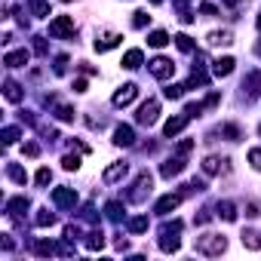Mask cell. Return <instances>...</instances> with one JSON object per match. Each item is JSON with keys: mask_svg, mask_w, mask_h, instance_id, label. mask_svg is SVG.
<instances>
[{"mask_svg": "<svg viewBox=\"0 0 261 261\" xmlns=\"http://www.w3.org/2000/svg\"><path fill=\"white\" fill-rule=\"evenodd\" d=\"M194 249H197L200 255H209V258H215V255H221V252L227 249V240H224L221 233H203V237H197Z\"/></svg>", "mask_w": 261, "mask_h": 261, "instance_id": "1", "label": "cell"}, {"mask_svg": "<svg viewBox=\"0 0 261 261\" xmlns=\"http://www.w3.org/2000/svg\"><path fill=\"white\" fill-rule=\"evenodd\" d=\"M181 221L175 218V221H166L163 227H160V249L163 252H178V246H181V240H178V233H181Z\"/></svg>", "mask_w": 261, "mask_h": 261, "instance_id": "2", "label": "cell"}, {"mask_svg": "<svg viewBox=\"0 0 261 261\" xmlns=\"http://www.w3.org/2000/svg\"><path fill=\"white\" fill-rule=\"evenodd\" d=\"M151 188H154V178H151V172H142V175L136 178L133 191H126V200H129V203H145V197L151 194Z\"/></svg>", "mask_w": 261, "mask_h": 261, "instance_id": "3", "label": "cell"}, {"mask_svg": "<svg viewBox=\"0 0 261 261\" xmlns=\"http://www.w3.org/2000/svg\"><path fill=\"white\" fill-rule=\"evenodd\" d=\"M77 25H74V16H59L49 22V34L53 37H74Z\"/></svg>", "mask_w": 261, "mask_h": 261, "instance_id": "4", "label": "cell"}, {"mask_svg": "<svg viewBox=\"0 0 261 261\" xmlns=\"http://www.w3.org/2000/svg\"><path fill=\"white\" fill-rule=\"evenodd\" d=\"M157 117H160V101H157V98H148V101L139 108V114H136V120H139L142 126H154Z\"/></svg>", "mask_w": 261, "mask_h": 261, "instance_id": "5", "label": "cell"}, {"mask_svg": "<svg viewBox=\"0 0 261 261\" xmlns=\"http://www.w3.org/2000/svg\"><path fill=\"white\" fill-rule=\"evenodd\" d=\"M53 203H56V209H74L77 206V191L74 188H56Z\"/></svg>", "mask_w": 261, "mask_h": 261, "instance_id": "6", "label": "cell"}, {"mask_svg": "<svg viewBox=\"0 0 261 261\" xmlns=\"http://www.w3.org/2000/svg\"><path fill=\"white\" fill-rule=\"evenodd\" d=\"M136 95H139V86H136V83H123V86L114 92V98H111V101H114V108H126Z\"/></svg>", "mask_w": 261, "mask_h": 261, "instance_id": "7", "label": "cell"}, {"mask_svg": "<svg viewBox=\"0 0 261 261\" xmlns=\"http://www.w3.org/2000/svg\"><path fill=\"white\" fill-rule=\"evenodd\" d=\"M114 145H117V148H133V145H136V133H133V126L120 123V126L114 129Z\"/></svg>", "mask_w": 261, "mask_h": 261, "instance_id": "8", "label": "cell"}, {"mask_svg": "<svg viewBox=\"0 0 261 261\" xmlns=\"http://www.w3.org/2000/svg\"><path fill=\"white\" fill-rule=\"evenodd\" d=\"M188 123H191V117H188V111H185V114H175V117H169V120H166V126H163V136H166V139H172V136H178V133H181V129L188 126Z\"/></svg>", "mask_w": 261, "mask_h": 261, "instance_id": "9", "label": "cell"}, {"mask_svg": "<svg viewBox=\"0 0 261 261\" xmlns=\"http://www.w3.org/2000/svg\"><path fill=\"white\" fill-rule=\"evenodd\" d=\"M172 71H175V65H172L169 59H163V56H157V59L151 62V74H154L157 80H169Z\"/></svg>", "mask_w": 261, "mask_h": 261, "instance_id": "10", "label": "cell"}, {"mask_svg": "<svg viewBox=\"0 0 261 261\" xmlns=\"http://www.w3.org/2000/svg\"><path fill=\"white\" fill-rule=\"evenodd\" d=\"M120 40H123V37L114 34V31H98V34H95V49H98V53H108V49H114Z\"/></svg>", "mask_w": 261, "mask_h": 261, "instance_id": "11", "label": "cell"}, {"mask_svg": "<svg viewBox=\"0 0 261 261\" xmlns=\"http://www.w3.org/2000/svg\"><path fill=\"white\" fill-rule=\"evenodd\" d=\"M227 163H230L227 157H206V160H203V172H206V175H221V172L230 169Z\"/></svg>", "mask_w": 261, "mask_h": 261, "instance_id": "12", "label": "cell"}, {"mask_svg": "<svg viewBox=\"0 0 261 261\" xmlns=\"http://www.w3.org/2000/svg\"><path fill=\"white\" fill-rule=\"evenodd\" d=\"M185 169V154H175V157H169L163 166H160V175L163 178H172V175H178Z\"/></svg>", "mask_w": 261, "mask_h": 261, "instance_id": "13", "label": "cell"}, {"mask_svg": "<svg viewBox=\"0 0 261 261\" xmlns=\"http://www.w3.org/2000/svg\"><path fill=\"white\" fill-rule=\"evenodd\" d=\"M126 172H129V166H126V163H111V166L101 172V181H105V185H114V181L126 178Z\"/></svg>", "mask_w": 261, "mask_h": 261, "instance_id": "14", "label": "cell"}, {"mask_svg": "<svg viewBox=\"0 0 261 261\" xmlns=\"http://www.w3.org/2000/svg\"><path fill=\"white\" fill-rule=\"evenodd\" d=\"M178 203H181V194H166V197H160V200H157L154 212H157V215H169L172 209H178Z\"/></svg>", "mask_w": 261, "mask_h": 261, "instance_id": "15", "label": "cell"}, {"mask_svg": "<svg viewBox=\"0 0 261 261\" xmlns=\"http://www.w3.org/2000/svg\"><path fill=\"white\" fill-rule=\"evenodd\" d=\"M28 206H31V203H28V197H13V200H7V215L19 221V218L28 212Z\"/></svg>", "mask_w": 261, "mask_h": 261, "instance_id": "16", "label": "cell"}, {"mask_svg": "<svg viewBox=\"0 0 261 261\" xmlns=\"http://www.w3.org/2000/svg\"><path fill=\"white\" fill-rule=\"evenodd\" d=\"M28 49H13V53H7V59H4V65L7 68H25L28 65Z\"/></svg>", "mask_w": 261, "mask_h": 261, "instance_id": "17", "label": "cell"}, {"mask_svg": "<svg viewBox=\"0 0 261 261\" xmlns=\"http://www.w3.org/2000/svg\"><path fill=\"white\" fill-rule=\"evenodd\" d=\"M142 62H145V53H142V49H129V53L123 56V68H126V71L142 68Z\"/></svg>", "mask_w": 261, "mask_h": 261, "instance_id": "18", "label": "cell"}, {"mask_svg": "<svg viewBox=\"0 0 261 261\" xmlns=\"http://www.w3.org/2000/svg\"><path fill=\"white\" fill-rule=\"evenodd\" d=\"M233 65H237V62H233L230 56H224V59H215V62H212V74H215V77H227V74L233 71Z\"/></svg>", "mask_w": 261, "mask_h": 261, "instance_id": "19", "label": "cell"}, {"mask_svg": "<svg viewBox=\"0 0 261 261\" xmlns=\"http://www.w3.org/2000/svg\"><path fill=\"white\" fill-rule=\"evenodd\" d=\"M215 209H218V218H224V221H237V206H233L230 200H221Z\"/></svg>", "mask_w": 261, "mask_h": 261, "instance_id": "20", "label": "cell"}, {"mask_svg": "<svg viewBox=\"0 0 261 261\" xmlns=\"http://www.w3.org/2000/svg\"><path fill=\"white\" fill-rule=\"evenodd\" d=\"M230 43H233L230 31H212L209 34V46H230Z\"/></svg>", "mask_w": 261, "mask_h": 261, "instance_id": "21", "label": "cell"}, {"mask_svg": "<svg viewBox=\"0 0 261 261\" xmlns=\"http://www.w3.org/2000/svg\"><path fill=\"white\" fill-rule=\"evenodd\" d=\"M101 246H105V233H101V230H89V233H86V249H89V252H98Z\"/></svg>", "mask_w": 261, "mask_h": 261, "instance_id": "22", "label": "cell"}, {"mask_svg": "<svg viewBox=\"0 0 261 261\" xmlns=\"http://www.w3.org/2000/svg\"><path fill=\"white\" fill-rule=\"evenodd\" d=\"M218 133L227 139V142H240L243 139V133H240V126H233V123H221V129H218Z\"/></svg>", "mask_w": 261, "mask_h": 261, "instance_id": "23", "label": "cell"}, {"mask_svg": "<svg viewBox=\"0 0 261 261\" xmlns=\"http://www.w3.org/2000/svg\"><path fill=\"white\" fill-rule=\"evenodd\" d=\"M166 43H169V34H166V31H151V34H148V46L163 49Z\"/></svg>", "mask_w": 261, "mask_h": 261, "instance_id": "24", "label": "cell"}, {"mask_svg": "<svg viewBox=\"0 0 261 261\" xmlns=\"http://www.w3.org/2000/svg\"><path fill=\"white\" fill-rule=\"evenodd\" d=\"M4 95H7L10 101H22V86H19L16 80H7V83H4Z\"/></svg>", "mask_w": 261, "mask_h": 261, "instance_id": "25", "label": "cell"}, {"mask_svg": "<svg viewBox=\"0 0 261 261\" xmlns=\"http://www.w3.org/2000/svg\"><path fill=\"white\" fill-rule=\"evenodd\" d=\"M7 175H10V178H13L16 185H25V181H28L25 169H22V166H16V163H10V166H7Z\"/></svg>", "mask_w": 261, "mask_h": 261, "instance_id": "26", "label": "cell"}, {"mask_svg": "<svg viewBox=\"0 0 261 261\" xmlns=\"http://www.w3.org/2000/svg\"><path fill=\"white\" fill-rule=\"evenodd\" d=\"M34 224H37V227H49V224H56V215H53L49 209H40V212L34 215Z\"/></svg>", "mask_w": 261, "mask_h": 261, "instance_id": "27", "label": "cell"}, {"mask_svg": "<svg viewBox=\"0 0 261 261\" xmlns=\"http://www.w3.org/2000/svg\"><path fill=\"white\" fill-rule=\"evenodd\" d=\"M243 246L246 249H261V233L258 230H246L243 233Z\"/></svg>", "mask_w": 261, "mask_h": 261, "instance_id": "28", "label": "cell"}, {"mask_svg": "<svg viewBox=\"0 0 261 261\" xmlns=\"http://www.w3.org/2000/svg\"><path fill=\"white\" fill-rule=\"evenodd\" d=\"M126 227L133 230V233H142V230H148V218H145V215H139V218H129V221H126Z\"/></svg>", "mask_w": 261, "mask_h": 261, "instance_id": "29", "label": "cell"}, {"mask_svg": "<svg viewBox=\"0 0 261 261\" xmlns=\"http://www.w3.org/2000/svg\"><path fill=\"white\" fill-rule=\"evenodd\" d=\"M172 40H175V46H178L181 53H194V40H191L188 34H175Z\"/></svg>", "mask_w": 261, "mask_h": 261, "instance_id": "30", "label": "cell"}, {"mask_svg": "<svg viewBox=\"0 0 261 261\" xmlns=\"http://www.w3.org/2000/svg\"><path fill=\"white\" fill-rule=\"evenodd\" d=\"M53 114H56L59 120H74V108H68V105H56V101H53Z\"/></svg>", "mask_w": 261, "mask_h": 261, "instance_id": "31", "label": "cell"}, {"mask_svg": "<svg viewBox=\"0 0 261 261\" xmlns=\"http://www.w3.org/2000/svg\"><path fill=\"white\" fill-rule=\"evenodd\" d=\"M105 212H108V218H111V221H120V218H123V203H117V200H114V203H108V206H105Z\"/></svg>", "mask_w": 261, "mask_h": 261, "instance_id": "32", "label": "cell"}, {"mask_svg": "<svg viewBox=\"0 0 261 261\" xmlns=\"http://www.w3.org/2000/svg\"><path fill=\"white\" fill-rule=\"evenodd\" d=\"M34 252H37V255H56L59 249H56L53 243H46V240H37V243H34Z\"/></svg>", "mask_w": 261, "mask_h": 261, "instance_id": "33", "label": "cell"}, {"mask_svg": "<svg viewBox=\"0 0 261 261\" xmlns=\"http://www.w3.org/2000/svg\"><path fill=\"white\" fill-rule=\"evenodd\" d=\"M19 139H22V133H19L16 126H7V129H4V145H16Z\"/></svg>", "mask_w": 261, "mask_h": 261, "instance_id": "34", "label": "cell"}, {"mask_svg": "<svg viewBox=\"0 0 261 261\" xmlns=\"http://www.w3.org/2000/svg\"><path fill=\"white\" fill-rule=\"evenodd\" d=\"M31 13H34V16H40V19H43V16H46V13H49V7H46V0H31Z\"/></svg>", "mask_w": 261, "mask_h": 261, "instance_id": "35", "label": "cell"}, {"mask_svg": "<svg viewBox=\"0 0 261 261\" xmlns=\"http://www.w3.org/2000/svg\"><path fill=\"white\" fill-rule=\"evenodd\" d=\"M151 22V16L148 13H133V28H145Z\"/></svg>", "mask_w": 261, "mask_h": 261, "instance_id": "36", "label": "cell"}, {"mask_svg": "<svg viewBox=\"0 0 261 261\" xmlns=\"http://www.w3.org/2000/svg\"><path fill=\"white\" fill-rule=\"evenodd\" d=\"M185 89H188V86H166V89H163V95H166V98H181V95H185Z\"/></svg>", "mask_w": 261, "mask_h": 261, "instance_id": "37", "label": "cell"}, {"mask_svg": "<svg viewBox=\"0 0 261 261\" xmlns=\"http://www.w3.org/2000/svg\"><path fill=\"white\" fill-rule=\"evenodd\" d=\"M249 163H252V169L261 172V148H252V151H249Z\"/></svg>", "mask_w": 261, "mask_h": 261, "instance_id": "38", "label": "cell"}, {"mask_svg": "<svg viewBox=\"0 0 261 261\" xmlns=\"http://www.w3.org/2000/svg\"><path fill=\"white\" fill-rule=\"evenodd\" d=\"M34 53H37V56H46V53H49L46 37H34Z\"/></svg>", "mask_w": 261, "mask_h": 261, "instance_id": "39", "label": "cell"}, {"mask_svg": "<svg viewBox=\"0 0 261 261\" xmlns=\"http://www.w3.org/2000/svg\"><path fill=\"white\" fill-rule=\"evenodd\" d=\"M62 166H65V169H68V172H74V169H77V166H80V157H74V154H68V157H65V160H62Z\"/></svg>", "mask_w": 261, "mask_h": 261, "instance_id": "40", "label": "cell"}, {"mask_svg": "<svg viewBox=\"0 0 261 261\" xmlns=\"http://www.w3.org/2000/svg\"><path fill=\"white\" fill-rule=\"evenodd\" d=\"M49 181H53V172H49V169H46V166H43V169H40V172H37V185H40V188H46V185H49Z\"/></svg>", "mask_w": 261, "mask_h": 261, "instance_id": "41", "label": "cell"}, {"mask_svg": "<svg viewBox=\"0 0 261 261\" xmlns=\"http://www.w3.org/2000/svg\"><path fill=\"white\" fill-rule=\"evenodd\" d=\"M25 154H28V157H37V154H40V145H37V142H25Z\"/></svg>", "mask_w": 261, "mask_h": 261, "instance_id": "42", "label": "cell"}, {"mask_svg": "<svg viewBox=\"0 0 261 261\" xmlns=\"http://www.w3.org/2000/svg\"><path fill=\"white\" fill-rule=\"evenodd\" d=\"M65 71H68V59L59 56V59H56V74H65Z\"/></svg>", "mask_w": 261, "mask_h": 261, "instance_id": "43", "label": "cell"}, {"mask_svg": "<svg viewBox=\"0 0 261 261\" xmlns=\"http://www.w3.org/2000/svg\"><path fill=\"white\" fill-rule=\"evenodd\" d=\"M191 148H194V142H191V139L178 142V154H185V157H188V154H191Z\"/></svg>", "mask_w": 261, "mask_h": 261, "instance_id": "44", "label": "cell"}, {"mask_svg": "<svg viewBox=\"0 0 261 261\" xmlns=\"http://www.w3.org/2000/svg\"><path fill=\"white\" fill-rule=\"evenodd\" d=\"M200 13H203V16H215L218 10H215V4H200Z\"/></svg>", "mask_w": 261, "mask_h": 261, "instance_id": "45", "label": "cell"}, {"mask_svg": "<svg viewBox=\"0 0 261 261\" xmlns=\"http://www.w3.org/2000/svg\"><path fill=\"white\" fill-rule=\"evenodd\" d=\"M246 215H249V218H255V215H261V212H258V203H249V206H246Z\"/></svg>", "mask_w": 261, "mask_h": 261, "instance_id": "46", "label": "cell"}, {"mask_svg": "<svg viewBox=\"0 0 261 261\" xmlns=\"http://www.w3.org/2000/svg\"><path fill=\"white\" fill-rule=\"evenodd\" d=\"M209 218H212V215H209V212H206V209H203V212H200V215H197V218H194V221H197V224H206V221H209Z\"/></svg>", "mask_w": 261, "mask_h": 261, "instance_id": "47", "label": "cell"}, {"mask_svg": "<svg viewBox=\"0 0 261 261\" xmlns=\"http://www.w3.org/2000/svg\"><path fill=\"white\" fill-rule=\"evenodd\" d=\"M74 92H86V80H77L74 83Z\"/></svg>", "mask_w": 261, "mask_h": 261, "instance_id": "48", "label": "cell"}, {"mask_svg": "<svg viewBox=\"0 0 261 261\" xmlns=\"http://www.w3.org/2000/svg\"><path fill=\"white\" fill-rule=\"evenodd\" d=\"M188 4H191V0H175V7H178V10H185Z\"/></svg>", "mask_w": 261, "mask_h": 261, "instance_id": "49", "label": "cell"}, {"mask_svg": "<svg viewBox=\"0 0 261 261\" xmlns=\"http://www.w3.org/2000/svg\"><path fill=\"white\" fill-rule=\"evenodd\" d=\"M255 25H258V31H261V13H258V22H255Z\"/></svg>", "mask_w": 261, "mask_h": 261, "instance_id": "50", "label": "cell"}, {"mask_svg": "<svg viewBox=\"0 0 261 261\" xmlns=\"http://www.w3.org/2000/svg\"><path fill=\"white\" fill-rule=\"evenodd\" d=\"M255 53H258V56H261V43H258V46H255Z\"/></svg>", "mask_w": 261, "mask_h": 261, "instance_id": "51", "label": "cell"}, {"mask_svg": "<svg viewBox=\"0 0 261 261\" xmlns=\"http://www.w3.org/2000/svg\"><path fill=\"white\" fill-rule=\"evenodd\" d=\"M221 4H237V0H221Z\"/></svg>", "mask_w": 261, "mask_h": 261, "instance_id": "52", "label": "cell"}, {"mask_svg": "<svg viewBox=\"0 0 261 261\" xmlns=\"http://www.w3.org/2000/svg\"><path fill=\"white\" fill-rule=\"evenodd\" d=\"M151 4H163V0H151Z\"/></svg>", "mask_w": 261, "mask_h": 261, "instance_id": "53", "label": "cell"}, {"mask_svg": "<svg viewBox=\"0 0 261 261\" xmlns=\"http://www.w3.org/2000/svg\"><path fill=\"white\" fill-rule=\"evenodd\" d=\"M258 133H261V126H258Z\"/></svg>", "mask_w": 261, "mask_h": 261, "instance_id": "54", "label": "cell"}]
</instances>
